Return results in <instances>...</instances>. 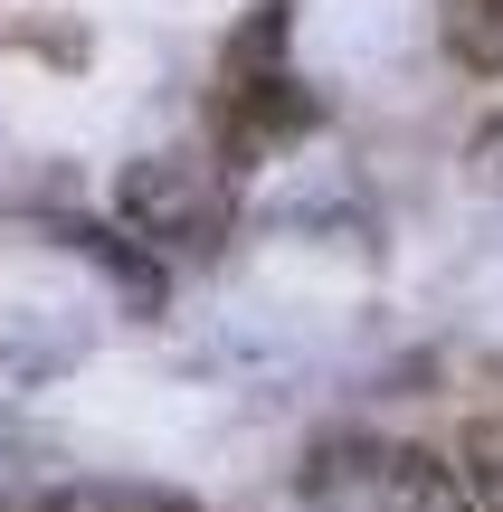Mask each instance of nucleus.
<instances>
[{"mask_svg":"<svg viewBox=\"0 0 503 512\" xmlns=\"http://www.w3.org/2000/svg\"><path fill=\"white\" fill-rule=\"evenodd\" d=\"M295 494L314 512H437L456 494V465L399 437H323L304 456Z\"/></svg>","mask_w":503,"mask_h":512,"instance_id":"nucleus-1","label":"nucleus"},{"mask_svg":"<svg viewBox=\"0 0 503 512\" xmlns=\"http://www.w3.org/2000/svg\"><path fill=\"white\" fill-rule=\"evenodd\" d=\"M124 219L152 238H209V181L190 162H143L124 181Z\"/></svg>","mask_w":503,"mask_h":512,"instance_id":"nucleus-2","label":"nucleus"},{"mask_svg":"<svg viewBox=\"0 0 503 512\" xmlns=\"http://www.w3.org/2000/svg\"><path fill=\"white\" fill-rule=\"evenodd\" d=\"M447 48L466 67H503V0H447Z\"/></svg>","mask_w":503,"mask_h":512,"instance_id":"nucleus-3","label":"nucleus"},{"mask_svg":"<svg viewBox=\"0 0 503 512\" xmlns=\"http://www.w3.org/2000/svg\"><path fill=\"white\" fill-rule=\"evenodd\" d=\"M456 484H466L475 512H503V427H466V446H456Z\"/></svg>","mask_w":503,"mask_h":512,"instance_id":"nucleus-4","label":"nucleus"},{"mask_svg":"<svg viewBox=\"0 0 503 512\" xmlns=\"http://www.w3.org/2000/svg\"><path fill=\"white\" fill-rule=\"evenodd\" d=\"M67 247H86V256H105V266L124 275L133 294H162V266H152V256H133L124 238H114V228H67Z\"/></svg>","mask_w":503,"mask_h":512,"instance_id":"nucleus-5","label":"nucleus"},{"mask_svg":"<svg viewBox=\"0 0 503 512\" xmlns=\"http://www.w3.org/2000/svg\"><path fill=\"white\" fill-rule=\"evenodd\" d=\"M86 512H200L190 494H143V484H114V494H86Z\"/></svg>","mask_w":503,"mask_h":512,"instance_id":"nucleus-6","label":"nucleus"},{"mask_svg":"<svg viewBox=\"0 0 503 512\" xmlns=\"http://www.w3.org/2000/svg\"><path fill=\"white\" fill-rule=\"evenodd\" d=\"M10 512H86V494H29V503H10Z\"/></svg>","mask_w":503,"mask_h":512,"instance_id":"nucleus-7","label":"nucleus"},{"mask_svg":"<svg viewBox=\"0 0 503 512\" xmlns=\"http://www.w3.org/2000/svg\"><path fill=\"white\" fill-rule=\"evenodd\" d=\"M437 512H475V503H466V484H456V494H447V503H437Z\"/></svg>","mask_w":503,"mask_h":512,"instance_id":"nucleus-8","label":"nucleus"}]
</instances>
